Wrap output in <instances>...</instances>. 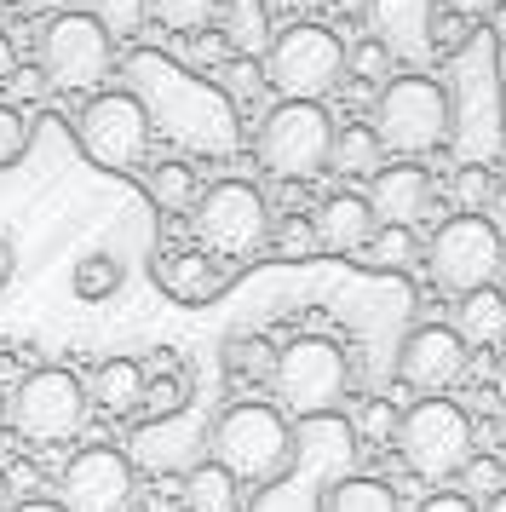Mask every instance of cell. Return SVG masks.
I'll return each instance as SVG.
<instances>
[{
  "label": "cell",
  "instance_id": "obj_1",
  "mask_svg": "<svg viewBox=\"0 0 506 512\" xmlns=\"http://www.w3.org/2000/svg\"><path fill=\"white\" fill-rule=\"evenodd\" d=\"M127 93L144 104L150 127H161L173 144H184L190 156H230L242 144V121L213 81L179 70L161 52H133L127 58Z\"/></svg>",
  "mask_w": 506,
  "mask_h": 512
},
{
  "label": "cell",
  "instance_id": "obj_2",
  "mask_svg": "<svg viewBox=\"0 0 506 512\" xmlns=\"http://www.w3.org/2000/svg\"><path fill=\"white\" fill-rule=\"evenodd\" d=\"M207 461H219L236 484H276L299 466V438L276 403H230L207 426Z\"/></svg>",
  "mask_w": 506,
  "mask_h": 512
},
{
  "label": "cell",
  "instance_id": "obj_3",
  "mask_svg": "<svg viewBox=\"0 0 506 512\" xmlns=\"http://www.w3.org/2000/svg\"><path fill=\"white\" fill-rule=\"evenodd\" d=\"M368 127H374L380 150H391L397 162H426L455 133V104L443 93V81H432L426 70L391 75L380 87V98H374V121Z\"/></svg>",
  "mask_w": 506,
  "mask_h": 512
},
{
  "label": "cell",
  "instance_id": "obj_4",
  "mask_svg": "<svg viewBox=\"0 0 506 512\" xmlns=\"http://www.w3.org/2000/svg\"><path fill=\"white\" fill-rule=\"evenodd\" d=\"M397 455L414 478L426 484H455L466 461L478 455V426L460 409L455 397H414L409 409L397 415Z\"/></svg>",
  "mask_w": 506,
  "mask_h": 512
},
{
  "label": "cell",
  "instance_id": "obj_5",
  "mask_svg": "<svg viewBox=\"0 0 506 512\" xmlns=\"http://www.w3.org/2000/svg\"><path fill=\"white\" fill-rule=\"evenodd\" d=\"M334 116L322 110V104H294V98H282L276 110H265L259 121V133H253V156L259 167L282 179V185H305V179H317L328 156H334Z\"/></svg>",
  "mask_w": 506,
  "mask_h": 512
},
{
  "label": "cell",
  "instance_id": "obj_6",
  "mask_svg": "<svg viewBox=\"0 0 506 512\" xmlns=\"http://www.w3.org/2000/svg\"><path fill=\"white\" fill-rule=\"evenodd\" d=\"M87 409L92 397L81 386L75 369H29L12 386V432H18L29 449H58L69 443L81 426H87Z\"/></svg>",
  "mask_w": 506,
  "mask_h": 512
},
{
  "label": "cell",
  "instance_id": "obj_7",
  "mask_svg": "<svg viewBox=\"0 0 506 512\" xmlns=\"http://www.w3.org/2000/svg\"><path fill=\"white\" fill-rule=\"evenodd\" d=\"M345 386H351V363L334 340L322 334H299L288 346L276 351V374H271V392L288 415H305V420H322L340 409Z\"/></svg>",
  "mask_w": 506,
  "mask_h": 512
},
{
  "label": "cell",
  "instance_id": "obj_8",
  "mask_svg": "<svg viewBox=\"0 0 506 512\" xmlns=\"http://www.w3.org/2000/svg\"><path fill=\"white\" fill-rule=\"evenodd\" d=\"M196 248L213 259H253L271 242V202L248 179H219L202 190V202L190 213Z\"/></svg>",
  "mask_w": 506,
  "mask_h": 512
},
{
  "label": "cell",
  "instance_id": "obj_9",
  "mask_svg": "<svg viewBox=\"0 0 506 512\" xmlns=\"http://www.w3.org/2000/svg\"><path fill=\"white\" fill-rule=\"evenodd\" d=\"M506 265V242L495 236V225L483 219V213H455V219H443L426 242V271L443 294H478V288H495Z\"/></svg>",
  "mask_w": 506,
  "mask_h": 512
},
{
  "label": "cell",
  "instance_id": "obj_10",
  "mask_svg": "<svg viewBox=\"0 0 506 512\" xmlns=\"http://www.w3.org/2000/svg\"><path fill=\"white\" fill-rule=\"evenodd\" d=\"M265 81L294 104H322L345 81V41L328 24L282 29L265 52Z\"/></svg>",
  "mask_w": 506,
  "mask_h": 512
},
{
  "label": "cell",
  "instance_id": "obj_11",
  "mask_svg": "<svg viewBox=\"0 0 506 512\" xmlns=\"http://www.w3.org/2000/svg\"><path fill=\"white\" fill-rule=\"evenodd\" d=\"M150 139H156V127H150L144 104L127 87L121 93H92L81 104V116H75L81 156L92 167H104V173H138L144 156H150Z\"/></svg>",
  "mask_w": 506,
  "mask_h": 512
},
{
  "label": "cell",
  "instance_id": "obj_12",
  "mask_svg": "<svg viewBox=\"0 0 506 512\" xmlns=\"http://www.w3.org/2000/svg\"><path fill=\"white\" fill-rule=\"evenodd\" d=\"M115 70V41L92 12H52L41 29V75L58 93H98Z\"/></svg>",
  "mask_w": 506,
  "mask_h": 512
},
{
  "label": "cell",
  "instance_id": "obj_13",
  "mask_svg": "<svg viewBox=\"0 0 506 512\" xmlns=\"http://www.w3.org/2000/svg\"><path fill=\"white\" fill-rule=\"evenodd\" d=\"M58 507L64 512H133L138 507V472L115 443L75 449L58 472Z\"/></svg>",
  "mask_w": 506,
  "mask_h": 512
},
{
  "label": "cell",
  "instance_id": "obj_14",
  "mask_svg": "<svg viewBox=\"0 0 506 512\" xmlns=\"http://www.w3.org/2000/svg\"><path fill=\"white\" fill-rule=\"evenodd\" d=\"M466 374V346L449 323H420L409 328V340L397 351V380L414 397H449Z\"/></svg>",
  "mask_w": 506,
  "mask_h": 512
},
{
  "label": "cell",
  "instance_id": "obj_15",
  "mask_svg": "<svg viewBox=\"0 0 506 512\" xmlns=\"http://www.w3.org/2000/svg\"><path fill=\"white\" fill-rule=\"evenodd\" d=\"M368 35L391 52V64L426 70L437 52V0H368Z\"/></svg>",
  "mask_w": 506,
  "mask_h": 512
},
{
  "label": "cell",
  "instance_id": "obj_16",
  "mask_svg": "<svg viewBox=\"0 0 506 512\" xmlns=\"http://www.w3.org/2000/svg\"><path fill=\"white\" fill-rule=\"evenodd\" d=\"M368 208L380 225H403L409 231L414 219L432 213V173L420 162H391L368 179Z\"/></svg>",
  "mask_w": 506,
  "mask_h": 512
},
{
  "label": "cell",
  "instance_id": "obj_17",
  "mask_svg": "<svg viewBox=\"0 0 506 512\" xmlns=\"http://www.w3.org/2000/svg\"><path fill=\"white\" fill-rule=\"evenodd\" d=\"M156 282H161V294L179 300V305H213L230 288L225 259L202 254V248H173V254H161L156 259Z\"/></svg>",
  "mask_w": 506,
  "mask_h": 512
},
{
  "label": "cell",
  "instance_id": "obj_18",
  "mask_svg": "<svg viewBox=\"0 0 506 512\" xmlns=\"http://www.w3.org/2000/svg\"><path fill=\"white\" fill-rule=\"evenodd\" d=\"M311 225H317V242L322 254H363L368 242H374V208H368V196L357 190H334V196H322V208L311 213Z\"/></svg>",
  "mask_w": 506,
  "mask_h": 512
},
{
  "label": "cell",
  "instance_id": "obj_19",
  "mask_svg": "<svg viewBox=\"0 0 506 512\" xmlns=\"http://www.w3.org/2000/svg\"><path fill=\"white\" fill-rule=\"evenodd\" d=\"M87 397L115 420L138 415L144 409V363H133V357H104L87 380Z\"/></svg>",
  "mask_w": 506,
  "mask_h": 512
},
{
  "label": "cell",
  "instance_id": "obj_20",
  "mask_svg": "<svg viewBox=\"0 0 506 512\" xmlns=\"http://www.w3.org/2000/svg\"><path fill=\"white\" fill-rule=\"evenodd\" d=\"M219 35H225L230 58H265L276 41L271 6L265 0H225L219 6Z\"/></svg>",
  "mask_w": 506,
  "mask_h": 512
},
{
  "label": "cell",
  "instance_id": "obj_21",
  "mask_svg": "<svg viewBox=\"0 0 506 512\" xmlns=\"http://www.w3.org/2000/svg\"><path fill=\"white\" fill-rule=\"evenodd\" d=\"M460 346L466 351H483V346H501L506 340V294L501 288H478V294H466L455 300V323Z\"/></svg>",
  "mask_w": 506,
  "mask_h": 512
},
{
  "label": "cell",
  "instance_id": "obj_22",
  "mask_svg": "<svg viewBox=\"0 0 506 512\" xmlns=\"http://www.w3.org/2000/svg\"><path fill=\"white\" fill-rule=\"evenodd\" d=\"M317 512H403L397 489L386 478H363V472H345L317 495Z\"/></svg>",
  "mask_w": 506,
  "mask_h": 512
},
{
  "label": "cell",
  "instance_id": "obj_23",
  "mask_svg": "<svg viewBox=\"0 0 506 512\" xmlns=\"http://www.w3.org/2000/svg\"><path fill=\"white\" fill-rule=\"evenodd\" d=\"M236 501H242V484L219 461H202V466L184 472V484H179L184 512H236Z\"/></svg>",
  "mask_w": 506,
  "mask_h": 512
},
{
  "label": "cell",
  "instance_id": "obj_24",
  "mask_svg": "<svg viewBox=\"0 0 506 512\" xmlns=\"http://www.w3.org/2000/svg\"><path fill=\"white\" fill-rule=\"evenodd\" d=\"M144 196H150L161 213H196V202H202V179H196V167L190 162H156L150 173H144Z\"/></svg>",
  "mask_w": 506,
  "mask_h": 512
},
{
  "label": "cell",
  "instance_id": "obj_25",
  "mask_svg": "<svg viewBox=\"0 0 506 512\" xmlns=\"http://www.w3.org/2000/svg\"><path fill=\"white\" fill-rule=\"evenodd\" d=\"M184 403H190V380H184L179 357H167V351H161L156 369H144V409H138V415L173 420V415H184Z\"/></svg>",
  "mask_w": 506,
  "mask_h": 512
},
{
  "label": "cell",
  "instance_id": "obj_26",
  "mask_svg": "<svg viewBox=\"0 0 506 512\" xmlns=\"http://www.w3.org/2000/svg\"><path fill=\"white\" fill-rule=\"evenodd\" d=\"M380 156H386V150H380V139H374V127H340V133H334L328 167H334L340 179H374V173L386 167Z\"/></svg>",
  "mask_w": 506,
  "mask_h": 512
},
{
  "label": "cell",
  "instance_id": "obj_27",
  "mask_svg": "<svg viewBox=\"0 0 506 512\" xmlns=\"http://www.w3.org/2000/svg\"><path fill=\"white\" fill-rule=\"evenodd\" d=\"M276 351L282 346H271L265 334H230L225 340V369H230V380H271L276 374Z\"/></svg>",
  "mask_w": 506,
  "mask_h": 512
},
{
  "label": "cell",
  "instance_id": "obj_28",
  "mask_svg": "<svg viewBox=\"0 0 506 512\" xmlns=\"http://www.w3.org/2000/svg\"><path fill=\"white\" fill-rule=\"evenodd\" d=\"M213 87H219L236 110L253 104V98H265V87H271V81H265V58H225L219 75H213Z\"/></svg>",
  "mask_w": 506,
  "mask_h": 512
},
{
  "label": "cell",
  "instance_id": "obj_29",
  "mask_svg": "<svg viewBox=\"0 0 506 512\" xmlns=\"http://www.w3.org/2000/svg\"><path fill=\"white\" fill-rule=\"evenodd\" d=\"M225 0H150V18L173 35H202L213 18H219Z\"/></svg>",
  "mask_w": 506,
  "mask_h": 512
},
{
  "label": "cell",
  "instance_id": "obj_30",
  "mask_svg": "<svg viewBox=\"0 0 506 512\" xmlns=\"http://www.w3.org/2000/svg\"><path fill=\"white\" fill-rule=\"evenodd\" d=\"M69 288H75L81 300H110L115 288H121V259L115 254H81L75 271H69Z\"/></svg>",
  "mask_w": 506,
  "mask_h": 512
},
{
  "label": "cell",
  "instance_id": "obj_31",
  "mask_svg": "<svg viewBox=\"0 0 506 512\" xmlns=\"http://www.w3.org/2000/svg\"><path fill=\"white\" fill-rule=\"evenodd\" d=\"M92 18L104 24L110 41H138L150 24V0H92Z\"/></svg>",
  "mask_w": 506,
  "mask_h": 512
},
{
  "label": "cell",
  "instance_id": "obj_32",
  "mask_svg": "<svg viewBox=\"0 0 506 512\" xmlns=\"http://www.w3.org/2000/svg\"><path fill=\"white\" fill-rule=\"evenodd\" d=\"M271 254L276 259H311V254H322L317 225H311L305 213H282V219H271Z\"/></svg>",
  "mask_w": 506,
  "mask_h": 512
},
{
  "label": "cell",
  "instance_id": "obj_33",
  "mask_svg": "<svg viewBox=\"0 0 506 512\" xmlns=\"http://www.w3.org/2000/svg\"><path fill=\"white\" fill-rule=\"evenodd\" d=\"M363 254H368V265H380V271H409L414 259H420V242H414V231H403V225H380Z\"/></svg>",
  "mask_w": 506,
  "mask_h": 512
},
{
  "label": "cell",
  "instance_id": "obj_34",
  "mask_svg": "<svg viewBox=\"0 0 506 512\" xmlns=\"http://www.w3.org/2000/svg\"><path fill=\"white\" fill-rule=\"evenodd\" d=\"M506 489V461L501 455H472V461H466V472H460V495H466V501H495V495H501Z\"/></svg>",
  "mask_w": 506,
  "mask_h": 512
},
{
  "label": "cell",
  "instance_id": "obj_35",
  "mask_svg": "<svg viewBox=\"0 0 506 512\" xmlns=\"http://www.w3.org/2000/svg\"><path fill=\"white\" fill-rule=\"evenodd\" d=\"M345 75H357V81H368V87H386L391 81V52L374 41V35H363L357 47H345Z\"/></svg>",
  "mask_w": 506,
  "mask_h": 512
},
{
  "label": "cell",
  "instance_id": "obj_36",
  "mask_svg": "<svg viewBox=\"0 0 506 512\" xmlns=\"http://www.w3.org/2000/svg\"><path fill=\"white\" fill-rule=\"evenodd\" d=\"M489 196H495L489 167H483V162H460V173H455V202H460V213H483V208H489Z\"/></svg>",
  "mask_w": 506,
  "mask_h": 512
},
{
  "label": "cell",
  "instance_id": "obj_37",
  "mask_svg": "<svg viewBox=\"0 0 506 512\" xmlns=\"http://www.w3.org/2000/svg\"><path fill=\"white\" fill-rule=\"evenodd\" d=\"M23 150H29V121L18 104H0V167L23 162Z\"/></svg>",
  "mask_w": 506,
  "mask_h": 512
},
{
  "label": "cell",
  "instance_id": "obj_38",
  "mask_svg": "<svg viewBox=\"0 0 506 512\" xmlns=\"http://www.w3.org/2000/svg\"><path fill=\"white\" fill-rule=\"evenodd\" d=\"M351 432H357V438H374V443H391L397 438V409H391V403H368L363 415L351 420Z\"/></svg>",
  "mask_w": 506,
  "mask_h": 512
},
{
  "label": "cell",
  "instance_id": "obj_39",
  "mask_svg": "<svg viewBox=\"0 0 506 512\" xmlns=\"http://www.w3.org/2000/svg\"><path fill=\"white\" fill-rule=\"evenodd\" d=\"M414 512H478V501H466L460 489H437V495H426Z\"/></svg>",
  "mask_w": 506,
  "mask_h": 512
},
{
  "label": "cell",
  "instance_id": "obj_40",
  "mask_svg": "<svg viewBox=\"0 0 506 512\" xmlns=\"http://www.w3.org/2000/svg\"><path fill=\"white\" fill-rule=\"evenodd\" d=\"M437 12H449V18H460V24H478V18L495 12V0H437Z\"/></svg>",
  "mask_w": 506,
  "mask_h": 512
},
{
  "label": "cell",
  "instance_id": "obj_41",
  "mask_svg": "<svg viewBox=\"0 0 506 512\" xmlns=\"http://www.w3.org/2000/svg\"><path fill=\"white\" fill-rule=\"evenodd\" d=\"M483 219L495 225V236L506 242V179H495V196H489V208H483Z\"/></svg>",
  "mask_w": 506,
  "mask_h": 512
},
{
  "label": "cell",
  "instance_id": "obj_42",
  "mask_svg": "<svg viewBox=\"0 0 506 512\" xmlns=\"http://www.w3.org/2000/svg\"><path fill=\"white\" fill-rule=\"evenodd\" d=\"M6 87H12L18 98H29V93H41V87H46V75L41 70H12V75H6Z\"/></svg>",
  "mask_w": 506,
  "mask_h": 512
},
{
  "label": "cell",
  "instance_id": "obj_43",
  "mask_svg": "<svg viewBox=\"0 0 506 512\" xmlns=\"http://www.w3.org/2000/svg\"><path fill=\"white\" fill-rule=\"evenodd\" d=\"M271 12H317V6H328V0H265Z\"/></svg>",
  "mask_w": 506,
  "mask_h": 512
},
{
  "label": "cell",
  "instance_id": "obj_44",
  "mask_svg": "<svg viewBox=\"0 0 506 512\" xmlns=\"http://www.w3.org/2000/svg\"><path fill=\"white\" fill-rule=\"evenodd\" d=\"M340 18H368V0H328Z\"/></svg>",
  "mask_w": 506,
  "mask_h": 512
},
{
  "label": "cell",
  "instance_id": "obj_45",
  "mask_svg": "<svg viewBox=\"0 0 506 512\" xmlns=\"http://www.w3.org/2000/svg\"><path fill=\"white\" fill-rule=\"evenodd\" d=\"M12 512H64V507H58V501H41V495H29V501H18Z\"/></svg>",
  "mask_w": 506,
  "mask_h": 512
},
{
  "label": "cell",
  "instance_id": "obj_46",
  "mask_svg": "<svg viewBox=\"0 0 506 512\" xmlns=\"http://www.w3.org/2000/svg\"><path fill=\"white\" fill-rule=\"evenodd\" d=\"M6 277H12V242L0 236V288H6Z\"/></svg>",
  "mask_w": 506,
  "mask_h": 512
},
{
  "label": "cell",
  "instance_id": "obj_47",
  "mask_svg": "<svg viewBox=\"0 0 506 512\" xmlns=\"http://www.w3.org/2000/svg\"><path fill=\"white\" fill-rule=\"evenodd\" d=\"M18 501H12V478H6V466H0V512H12Z\"/></svg>",
  "mask_w": 506,
  "mask_h": 512
},
{
  "label": "cell",
  "instance_id": "obj_48",
  "mask_svg": "<svg viewBox=\"0 0 506 512\" xmlns=\"http://www.w3.org/2000/svg\"><path fill=\"white\" fill-rule=\"evenodd\" d=\"M29 6H52V12H81V0H29Z\"/></svg>",
  "mask_w": 506,
  "mask_h": 512
},
{
  "label": "cell",
  "instance_id": "obj_49",
  "mask_svg": "<svg viewBox=\"0 0 506 512\" xmlns=\"http://www.w3.org/2000/svg\"><path fill=\"white\" fill-rule=\"evenodd\" d=\"M0 432H12V392H0Z\"/></svg>",
  "mask_w": 506,
  "mask_h": 512
},
{
  "label": "cell",
  "instance_id": "obj_50",
  "mask_svg": "<svg viewBox=\"0 0 506 512\" xmlns=\"http://www.w3.org/2000/svg\"><path fill=\"white\" fill-rule=\"evenodd\" d=\"M495 392L506 397V351H501V357H495Z\"/></svg>",
  "mask_w": 506,
  "mask_h": 512
},
{
  "label": "cell",
  "instance_id": "obj_51",
  "mask_svg": "<svg viewBox=\"0 0 506 512\" xmlns=\"http://www.w3.org/2000/svg\"><path fill=\"white\" fill-rule=\"evenodd\" d=\"M478 512H506V489H501V495H495V501H483Z\"/></svg>",
  "mask_w": 506,
  "mask_h": 512
},
{
  "label": "cell",
  "instance_id": "obj_52",
  "mask_svg": "<svg viewBox=\"0 0 506 512\" xmlns=\"http://www.w3.org/2000/svg\"><path fill=\"white\" fill-rule=\"evenodd\" d=\"M0 75H12V47L0 41Z\"/></svg>",
  "mask_w": 506,
  "mask_h": 512
},
{
  "label": "cell",
  "instance_id": "obj_53",
  "mask_svg": "<svg viewBox=\"0 0 506 512\" xmlns=\"http://www.w3.org/2000/svg\"><path fill=\"white\" fill-rule=\"evenodd\" d=\"M501 110H506V75H501Z\"/></svg>",
  "mask_w": 506,
  "mask_h": 512
},
{
  "label": "cell",
  "instance_id": "obj_54",
  "mask_svg": "<svg viewBox=\"0 0 506 512\" xmlns=\"http://www.w3.org/2000/svg\"><path fill=\"white\" fill-rule=\"evenodd\" d=\"M501 173H506V139H501Z\"/></svg>",
  "mask_w": 506,
  "mask_h": 512
},
{
  "label": "cell",
  "instance_id": "obj_55",
  "mask_svg": "<svg viewBox=\"0 0 506 512\" xmlns=\"http://www.w3.org/2000/svg\"><path fill=\"white\" fill-rule=\"evenodd\" d=\"M501 461H506V438H501Z\"/></svg>",
  "mask_w": 506,
  "mask_h": 512
},
{
  "label": "cell",
  "instance_id": "obj_56",
  "mask_svg": "<svg viewBox=\"0 0 506 512\" xmlns=\"http://www.w3.org/2000/svg\"><path fill=\"white\" fill-rule=\"evenodd\" d=\"M133 512H144V507H133Z\"/></svg>",
  "mask_w": 506,
  "mask_h": 512
}]
</instances>
